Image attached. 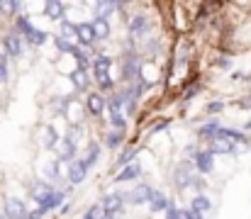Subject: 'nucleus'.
I'll list each match as a JSON object with an SVG mask.
<instances>
[{"label":"nucleus","mask_w":251,"mask_h":219,"mask_svg":"<svg viewBox=\"0 0 251 219\" xmlns=\"http://www.w3.org/2000/svg\"><path fill=\"white\" fill-rule=\"evenodd\" d=\"M149 195H151V188H149V185H137V188L132 190V195L125 197V202H129V205H142V202L149 200Z\"/></svg>","instance_id":"nucleus-16"},{"label":"nucleus","mask_w":251,"mask_h":219,"mask_svg":"<svg viewBox=\"0 0 251 219\" xmlns=\"http://www.w3.org/2000/svg\"><path fill=\"white\" fill-rule=\"evenodd\" d=\"M29 195H32V200L42 207V205L47 202V197L51 195V185L44 183V180H34V183L29 185Z\"/></svg>","instance_id":"nucleus-7"},{"label":"nucleus","mask_w":251,"mask_h":219,"mask_svg":"<svg viewBox=\"0 0 251 219\" xmlns=\"http://www.w3.org/2000/svg\"><path fill=\"white\" fill-rule=\"evenodd\" d=\"M139 71H142V61L137 54H125V61H122V78L125 80H134L139 78Z\"/></svg>","instance_id":"nucleus-4"},{"label":"nucleus","mask_w":251,"mask_h":219,"mask_svg":"<svg viewBox=\"0 0 251 219\" xmlns=\"http://www.w3.org/2000/svg\"><path fill=\"white\" fill-rule=\"evenodd\" d=\"M100 217H102V207H100V205L90 207V210L83 215V219H100Z\"/></svg>","instance_id":"nucleus-36"},{"label":"nucleus","mask_w":251,"mask_h":219,"mask_svg":"<svg viewBox=\"0 0 251 219\" xmlns=\"http://www.w3.org/2000/svg\"><path fill=\"white\" fill-rule=\"evenodd\" d=\"M110 66H112V59L110 56H105V54H98L95 56V61H93V75L98 78V83L105 80V78H110Z\"/></svg>","instance_id":"nucleus-8"},{"label":"nucleus","mask_w":251,"mask_h":219,"mask_svg":"<svg viewBox=\"0 0 251 219\" xmlns=\"http://www.w3.org/2000/svg\"><path fill=\"white\" fill-rule=\"evenodd\" d=\"M85 173H88V166H85V161H71L69 163V170H66V178H69V183L71 185H78V183H83L85 180Z\"/></svg>","instance_id":"nucleus-6"},{"label":"nucleus","mask_w":251,"mask_h":219,"mask_svg":"<svg viewBox=\"0 0 251 219\" xmlns=\"http://www.w3.org/2000/svg\"><path fill=\"white\" fill-rule=\"evenodd\" d=\"M2 44H5L7 56H12V59L22 56V37H20L17 32H15V34H7V37L2 39Z\"/></svg>","instance_id":"nucleus-12"},{"label":"nucleus","mask_w":251,"mask_h":219,"mask_svg":"<svg viewBox=\"0 0 251 219\" xmlns=\"http://www.w3.org/2000/svg\"><path fill=\"white\" fill-rule=\"evenodd\" d=\"M74 37L78 39V44L81 47H88L95 37H93V27H90V22H78L76 27H74Z\"/></svg>","instance_id":"nucleus-14"},{"label":"nucleus","mask_w":251,"mask_h":219,"mask_svg":"<svg viewBox=\"0 0 251 219\" xmlns=\"http://www.w3.org/2000/svg\"><path fill=\"white\" fill-rule=\"evenodd\" d=\"M71 83L76 85V90H85L88 88V83H90V75H88V71H83V69H76V71H71Z\"/></svg>","instance_id":"nucleus-20"},{"label":"nucleus","mask_w":251,"mask_h":219,"mask_svg":"<svg viewBox=\"0 0 251 219\" xmlns=\"http://www.w3.org/2000/svg\"><path fill=\"white\" fill-rule=\"evenodd\" d=\"M147 29H149V22H147V17H144V15L132 17V22H129V32H132V34H137V37H139V34H144Z\"/></svg>","instance_id":"nucleus-23"},{"label":"nucleus","mask_w":251,"mask_h":219,"mask_svg":"<svg viewBox=\"0 0 251 219\" xmlns=\"http://www.w3.org/2000/svg\"><path fill=\"white\" fill-rule=\"evenodd\" d=\"M98 158H100V144H98V142H90V144H88V156H85V166H88V168L95 166Z\"/></svg>","instance_id":"nucleus-26"},{"label":"nucleus","mask_w":251,"mask_h":219,"mask_svg":"<svg viewBox=\"0 0 251 219\" xmlns=\"http://www.w3.org/2000/svg\"><path fill=\"white\" fill-rule=\"evenodd\" d=\"M105 105L110 107V115H112V112H120V105H122V97H120V93L110 95V100H107Z\"/></svg>","instance_id":"nucleus-32"},{"label":"nucleus","mask_w":251,"mask_h":219,"mask_svg":"<svg viewBox=\"0 0 251 219\" xmlns=\"http://www.w3.org/2000/svg\"><path fill=\"white\" fill-rule=\"evenodd\" d=\"M64 197H66V193H64V190H51V195L47 197V202H44V205H42L39 210H44V215H47V212L56 210V207H59V205L64 202Z\"/></svg>","instance_id":"nucleus-19"},{"label":"nucleus","mask_w":251,"mask_h":219,"mask_svg":"<svg viewBox=\"0 0 251 219\" xmlns=\"http://www.w3.org/2000/svg\"><path fill=\"white\" fill-rule=\"evenodd\" d=\"M20 7H22L20 2H0V10H2V12H10V15H12V12H17Z\"/></svg>","instance_id":"nucleus-38"},{"label":"nucleus","mask_w":251,"mask_h":219,"mask_svg":"<svg viewBox=\"0 0 251 219\" xmlns=\"http://www.w3.org/2000/svg\"><path fill=\"white\" fill-rule=\"evenodd\" d=\"M217 132H220V124H217V122H207V124H202V127L198 129V137L212 142V139L217 137Z\"/></svg>","instance_id":"nucleus-25"},{"label":"nucleus","mask_w":251,"mask_h":219,"mask_svg":"<svg viewBox=\"0 0 251 219\" xmlns=\"http://www.w3.org/2000/svg\"><path fill=\"white\" fill-rule=\"evenodd\" d=\"M100 207H102V215H105V217H115V215L122 212V207H125V197H122L120 193H110V195L102 197Z\"/></svg>","instance_id":"nucleus-3"},{"label":"nucleus","mask_w":251,"mask_h":219,"mask_svg":"<svg viewBox=\"0 0 251 219\" xmlns=\"http://www.w3.org/2000/svg\"><path fill=\"white\" fill-rule=\"evenodd\" d=\"M185 153H188L190 158H195V156H198V148H195V146H188V148H185Z\"/></svg>","instance_id":"nucleus-44"},{"label":"nucleus","mask_w":251,"mask_h":219,"mask_svg":"<svg viewBox=\"0 0 251 219\" xmlns=\"http://www.w3.org/2000/svg\"><path fill=\"white\" fill-rule=\"evenodd\" d=\"M173 183H176V188H180V190H185V188L195 185V173H193V163H188V161L178 163V166H176V170H173Z\"/></svg>","instance_id":"nucleus-2"},{"label":"nucleus","mask_w":251,"mask_h":219,"mask_svg":"<svg viewBox=\"0 0 251 219\" xmlns=\"http://www.w3.org/2000/svg\"><path fill=\"white\" fill-rule=\"evenodd\" d=\"M0 66H5V56H2V51H0Z\"/></svg>","instance_id":"nucleus-48"},{"label":"nucleus","mask_w":251,"mask_h":219,"mask_svg":"<svg viewBox=\"0 0 251 219\" xmlns=\"http://www.w3.org/2000/svg\"><path fill=\"white\" fill-rule=\"evenodd\" d=\"M17 29H20V32L27 37V42L34 44V47H42V44H47V39H49V34L42 32V29H37L34 24H29L27 17H17Z\"/></svg>","instance_id":"nucleus-1"},{"label":"nucleus","mask_w":251,"mask_h":219,"mask_svg":"<svg viewBox=\"0 0 251 219\" xmlns=\"http://www.w3.org/2000/svg\"><path fill=\"white\" fill-rule=\"evenodd\" d=\"M110 122H112V127H115L117 132H125V127H127V122H125V117H122L120 112H112V115H110Z\"/></svg>","instance_id":"nucleus-31"},{"label":"nucleus","mask_w":251,"mask_h":219,"mask_svg":"<svg viewBox=\"0 0 251 219\" xmlns=\"http://www.w3.org/2000/svg\"><path fill=\"white\" fill-rule=\"evenodd\" d=\"M190 210H193V212H198L200 217H205V215L212 210V202H210V197H207V195H195V197H193V202H190Z\"/></svg>","instance_id":"nucleus-18"},{"label":"nucleus","mask_w":251,"mask_h":219,"mask_svg":"<svg viewBox=\"0 0 251 219\" xmlns=\"http://www.w3.org/2000/svg\"><path fill=\"white\" fill-rule=\"evenodd\" d=\"M242 107H251V95L247 97V100H242Z\"/></svg>","instance_id":"nucleus-47"},{"label":"nucleus","mask_w":251,"mask_h":219,"mask_svg":"<svg viewBox=\"0 0 251 219\" xmlns=\"http://www.w3.org/2000/svg\"><path fill=\"white\" fill-rule=\"evenodd\" d=\"M142 175V166L139 163H129L122 168V173L115 175V183H127V180H137Z\"/></svg>","instance_id":"nucleus-15"},{"label":"nucleus","mask_w":251,"mask_h":219,"mask_svg":"<svg viewBox=\"0 0 251 219\" xmlns=\"http://www.w3.org/2000/svg\"><path fill=\"white\" fill-rule=\"evenodd\" d=\"M220 66H222V69H229L232 61H229V59H220Z\"/></svg>","instance_id":"nucleus-46"},{"label":"nucleus","mask_w":251,"mask_h":219,"mask_svg":"<svg viewBox=\"0 0 251 219\" xmlns=\"http://www.w3.org/2000/svg\"><path fill=\"white\" fill-rule=\"evenodd\" d=\"M100 90H112V78H105V80H100Z\"/></svg>","instance_id":"nucleus-42"},{"label":"nucleus","mask_w":251,"mask_h":219,"mask_svg":"<svg viewBox=\"0 0 251 219\" xmlns=\"http://www.w3.org/2000/svg\"><path fill=\"white\" fill-rule=\"evenodd\" d=\"M195 93H198V88H190V90H185V100H193V97H195Z\"/></svg>","instance_id":"nucleus-43"},{"label":"nucleus","mask_w":251,"mask_h":219,"mask_svg":"<svg viewBox=\"0 0 251 219\" xmlns=\"http://www.w3.org/2000/svg\"><path fill=\"white\" fill-rule=\"evenodd\" d=\"M217 134L227 137L232 144H249V137H247V134H242V132H237V129H222V127H220V132H217Z\"/></svg>","instance_id":"nucleus-24"},{"label":"nucleus","mask_w":251,"mask_h":219,"mask_svg":"<svg viewBox=\"0 0 251 219\" xmlns=\"http://www.w3.org/2000/svg\"><path fill=\"white\" fill-rule=\"evenodd\" d=\"M147 202H149V212H164L168 207V197L164 193H159V190H151Z\"/></svg>","instance_id":"nucleus-17"},{"label":"nucleus","mask_w":251,"mask_h":219,"mask_svg":"<svg viewBox=\"0 0 251 219\" xmlns=\"http://www.w3.org/2000/svg\"><path fill=\"white\" fill-rule=\"evenodd\" d=\"M74 27H76V24H71L69 20H61V34H59V37H64L66 42H71V37H74Z\"/></svg>","instance_id":"nucleus-30"},{"label":"nucleus","mask_w":251,"mask_h":219,"mask_svg":"<svg viewBox=\"0 0 251 219\" xmlns=\"http://www.w3.org/2000/svg\"><path fill=\"white\" fill-rule=\"evenodd\" d=\"M166 219H180V210L168 200V207H166Z\"/></svg>","instance_id":"nucleus-37"},{"label":"nucleus","mask_w":251,"mask_h":219,"mask_svg":"<svg viewBox=\"0 0 251 219\" xmlns=\"http://www.w3.org/2000/svg\"><path fill=\"white\" fill-rule=\"evenodd\" d=\"M210 151H212V156H217V153H237V144H232L227 137H222V134H217L215 139H212V144H210Z\"/></svg>","instance_id":"nucleus-11"},{"label":"nucleus","mask_w":251,"mask_h":219,"mask_svg":"<svg viewBox=\"0 0 251 219\" xmlns=\"http://www.w3.org/2000/svg\"><path fill=\"white\" fill-rule=\"evenodd\" d=\"M59 161H64V163L76 161V144H71V142L64 139V144H61V148H59Z\"/></svg>","instance_id":"nucleus-22"},{"label":"nucleus","mask_w":251,"mask_h":219,"mask_svg":"<svg viewBox=\"0 0 251 219\" xmlns=\"http://www.w3.org/2000/svg\"><path fill=\"white\" fill-rule=\"evenodd\" d=\"M27 205L22 202V200H17V197H7L5 200V215L2 217L7 219H25L27 217Z\"/></svg>","instance_id":"nucleus-5"},{"label":"nucleus","mask_w":251,"mask_h":219,"mask_svg":"<svg viewBox=\"0 0 251 219\" xmlns=\"http://www.w3.org/2000/svg\"><path fill=\"white\" fill-rule=\"evenodd\" d=\"M195 166H198V170H200L202 175L212 173V168H215V156H212V151H210V148L198 151V156H195Z\"/></svg>","instance_id":"nucleus-9"},{"label":"nucleus","mask_w":251,"mask_h":219,"mask_svg":"<svg viewBox=\"0 0 251 219\" xmlns=\"http://www.w3.org/2000/svg\"><path fill=\"white\" fill-rule=\"evenodd\" d=\"M85 105H88V112H90L93 117H100V115L105 112V97H102L100 93H90V95L85 97Z\"/></svg>","instance_id":"nucleus-13"},{"label":"nucleus","mask_w":251,"mask_h":219,"mask_svg":"<svg viewBox=\"0 0 251 219\" xmlns=\"http://www.w3.org/2000/svg\"><path fill=\"white\" fill-rule=\"evenodd\" d=\"M5 80H7V69L0 66V83H5Z\"/></svg>","instance_id":"nucleus-45"},{"label":"nucleus","mask_w":251,"mask_h":219,"mask_svg":"<svg viewBox=\"0 0 251 219\" xmlns=\"http://www.w3.org/2000/svg\"><path fill=\"white\" fill-rule=\"evenodd\" d=\"M69 54H71V56H76V61H78V69H83V71L88 69V54H85L81 47H76V44H74Z\"/></svg>","instance_id":"nucleus-28"},{"label":"nucleus","mask_w":251,"mask_h":219,"mask_svg":"<svg viewBox=\"0 0 251 219\" xmlns=\"http://www.w3.org/2000/svg\"><path fill=\"white\" fill-rule=\"evenodd\" d=\"M47 148H51V146H56L59 144V134H56V129L54 127H47Z\"/></svg>","instance_id":"nucleus-33"},{"label":"nucleus","mask_w":251,"mask_h":219,"mask_svg":"<svg viewBox=\"0 0 251 219\" xmlns=\"http://www.w3.org/2000/svg\"><path fill=\"white\" fill-rule=\"evenodd\" d=\"M180 219H202L198 212H193V210H180Z\"/></svg>","instance_id":"nucleus-39"},{"label":"nucleus","mask_w":251,"mask_h":219,"mask_svg":"<svg viewBox=\"0 0 251 219\" xmlns=\"http://www.w3.org/2000/svg\"><path fill=\"white\" fill-rule=\"evenodd\" d=\"M100 219H112V217H105V215H102V217H100Z\"/></svg>","instance_id":"nucleus-49"},{"label":"nucleus","mask_w":251,"mask_h":219,"mask_svg":"<svg viewBox=\"0 0 251 219\" xmlns=\"http://www.w3.org/2000/svg\"><path fill=\"white\" fill-rule=\"evenodd\" d=\"M134 156H137V151H134V148H127V151L120 156L117 163H120V166H129V163H134Z\"/></svg>","instance_id":"nucleus-35"},{"label":"nucleus","mask_w":251,"mask_h":219,"mask_svg":"<svg viewBox=\"0 0 251 219\" xmlns=\"http://www.w3.org/2000/svg\"><path fill=\"white\" fill-rule=\"evenodd\" d=\"M42 217H44V210H39V207H37L34 212H27V217L25 219H42Z\"/></svg>","instance_id":"nucleus-41"},{"label":"nucleus","mask_w":251,"mask_h":219,"mask_svg":"<svg viewBox=\"0 0 251 219\" xmlns=\"http://www.w3.org/2000/svg\"><path fill=\"white\" fill-rule=\"evenodd\" d=\"M44 12H47V17L49 20H64V15H66V7L61 5V2H47L44 5Z\"/></svg>","instance_id":"nucleus-21"},{"label":"nucleus","mask_w":251,"mask_h":219,"mask_svg":"<svg viewBox=\"0 0 251 219\" xmlns=\"http://www.w3.org/2000/svg\"><path fill=\"white\" fill-rule=\"evenodd\" d=\"M54 44H56V49H59L61 54H69V51H71V47H74V44H71V42H66L64 37H54Z\"/></svg>","instance_id":"nucleus-34"},{"label":"nucleus","mask_w":251,"mask_h":219,"mask_svg":"<svg viewBox=\"0 0 251 219\" xmlns=\"http://www.w3.org/2000/svg\"><path fill=\"white\" fill-rule=\"evenodd\" d=\"M44 175L49 178V180H59V161H51V163H47V168H44Z\"/></svg>","instance_id":"nucleus-29"},{"label":"nucleus","mask_w":251,"mask_h":219,"mask_svg":"<svg viewBox=\"0 0 251 219\" xmlns=\"http://www.w3.org/2000/svg\"><path fill=\"white\" fill-rule=\"evenodd\" d=\"M222 110H225L222 102H210V105H207V112H212V115H215V112H222Z\"/></svg>","instance_id":"nucleus-40"},{"label":"nucleus","mask_w":251,"mask_h":219,"mask_svg":"<svg viewBox=\"0 0 251 219\" xmlns=\"http://www.w3.org/2000/svg\"><path fill=\"white\" fill-rule=\"evenodd\" d=\"M0 219H5V217H2V215H0Z\"/></svg>","instance_id":"nucleus-50"},{"label":"nucleus","mask_w":251,"mask_h":219,"mask_svg":"<svg viewBox=\"0 0 251 219\" xmlns=\"http://www.w3.org/2000/svg\"><path fill=\"white\" fill-rule=\"evenodd\" d=\"M122 142H125V132H117V129L107 132V137H105V144L110 146V148H117Z\"/></svg>","instance_id":"nucleus-27"},{"label":"nucleus","mask_w":251,"mask_h":219,"mask_svg":"<svg viewBox=\"0 0 251 219\" xmlns=\"http://www.w3.org/2000/svg\"><path fill=\"white\" fill-rule=\"evenodd\" d=\"M90 27H93V37L95 39H107L110 37V20L105 15H95Z\"/></svg>","instance_id":"nucleus-10"}]
</instances>
